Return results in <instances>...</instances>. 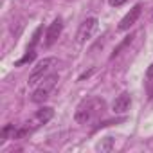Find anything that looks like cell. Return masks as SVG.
<instances>
[{
  "instance_id": "cell-1",
  "label": "cell",
  "mask_w": 153,
  "mask_h": 153,
  "mask_svg": "<svg viewBox=\"0 0 153 153\" xmlns=\"http://www.w3.org/2000/svg\"><path fill=\"white\" fill-rule=\"evenodd\" d=\"M103 110H105V101L97 96H92V97H87L85 101L79 103V106L76 108L74 119L79 124H87L92 119H96L99 114H103Z\"/></svg>"
},
{
  "instance_id": "cell-2",
  "label": "cell",
  "mask_w": 153,
  "mask_h": 153,
  "mask_svg": "<svg viewBox=\"0 0 153 153\" xmlns=\"http://www.w3.org/2000/svg\"><path fill=\"white\" fill-rule=\"evenodd\" d=\"M58 81H59L58 74H49L47 78H43V79L40 81V85L34 88V92H33V96H31V101H33V103H38V105H40V103H45V101L51 97V94L54 92Z\"/></svg>"
},
{
  "instance_id": "cell-3",
  "label": "cell",
  "mask_w": 153,
  "mask_h": 153,
  "mask_svg": "<svg viewBox=\"0 0 153 153\" xmlns=\"http://www.w3.org/2000/svg\"><path fill=\"white\" fill-rule=\"evenodd\" d=\"M58 63V59L56 58H43L40 63H36V67L31 70V74H29V85L31 87H34V85H38L43 78H47L49 76V72L52 70V67Z\"/></svg>"
},
{
  "instance_id": "cell-4",
  "label": "cell",
  "mask_w": 153,
  "mask_h": 153,
  "mask_svg": "<svg viewBox=\"0 0 153 153\" xmlns=\"http://www.w3.org/2000/svg\"><path fill=\"white\" fill-rule=\"evenodd\" d=\"M96 29H97V18H96V16H90V18L83 20V24H81L79 29H78V34H76L78 43H85L87 40H90L92 34L96 33Z\"/></svg>"
},
{
  "instance_id": "cell-5",
  "label": "cell",
  "mask_w": 153,
  "mask_h": 153,
  "mask_svg": "<svg viewBox=\"0 0 153 153\" xmlns=\"http://www.w3.org/2000/svg\"><path fill=\"white\" fill-rule=\"evenodd\" d=\"M139 16H140V4H135V6L123 16V20L119 22L117 29H119V31H128V29L139 20Z\"/></svg>"
},
{
  "instance_id": "cell-6",
  "label": "cell",
  "mask_w": 153,
  "mask_h": 153,
  "mask_svg": "<svg viewBox=\"0 0 153 153\" xmlns=\"http://www.w3.org/2000/svg\"><path fill=\"white\" fill-rule=\"evenodd\" d=\"M61 31H63V20H61V18H56V20L49 25V29H47V34H45V45H47V47L54 45V42L59 38Z\"/></svg>"
},
{
  "instance_id": "cell-7",
  "label": "cell",
  "mask_w": 153,
  "mask_h": 153,
  "mask_svg": "<svg viewBox=\"0 0 153 153\" xmlns=\"http://www.w3.org/2000/svg\"><path fill=\"white\" fill-rule=\"evenodd\" d=\"M130 105H131V96L128 92H123L121 96H117L112 103V112L114 114H126L130 110Z\"/></svg>"
},
{
  "instance_id": "cell-8",
  "label": "cell",
  "mask_w": 153,
  "mask_h": 153,
  "mask_svg": "<svg viewBox=\"0 0 153 153\" xmlns=\"http://www.w3.org/2000/svg\"><path fill=\"white\" fill-rule=\"evenodd\" d=\"M34 58H36V52H34L33 49H29V51H27V54H25V56H24L22 59H18V61H16L15 65H16V67H20V65H25V63H31V61H33Z\"/></svg>"
},
{
  "instance_id": "cell-9",
  "label": "cell",
  "mask_w": 153,
  "mask_h": 153,
  "mask_svg": "<svg viewBox=\"0 0 153 153\" xmlns=\"http://www.w3.org/2000/svg\"><path fill=\"white\" fill-rule=\"evenodd\" d=\"M131 38H133V36H128V38H126L124 42H121V43H119V45L115 47V51H114V54H112V58H115V56H117V54H119V52H121V51H123V49H124V47H126V45H128L130 42H131Z\"/></svg>"
},
{
  "instance_id": "cell-10",
  "label": "cell",
  "mask_w": 153,
  "mask_h": 153,
  "mask_svg": "<svg viewBox=\"0 0 153 153\" xmlns=\"http://www.w3.org/2000/svg\"><path fill=\"white\" fill-rule=\"evenodd\" d=\"M112 146H114L112 139H110V137H106V139H105V142H101V144L97 146V149H101V151H110V149H112Z\"/></svg>"
},
{
  "instance_id": "cell-11",
  "label": "cell",
  "mask_w": 153,
  "mask_h": 153,
  "mask_svg": "<svg viewBox=\"0 0 153 153\" xmlns=\"http://www.w3.org/2000/svg\"><path fill=\"white\" fill-rule=\"evenodd\" d=\"M126 2V0H108V4L112 6V7H119V6H123Z\"/></svg>"
},
{
  "instance_id": "cell-12",
  "label": "cell",
  "mask_w": 153,
  "mask_h": 153,
  "mask_svg": "<svg viewBox=\"0 0 153 153\" xmlns=\"http://www.w3.org/2000/svg\"><path fill=\"white\" fill-rule=\"evenodd\" d=\"M146 76H148V79H153V63L148 67V70H146Z\"/></svg>"
}]
</instances>
